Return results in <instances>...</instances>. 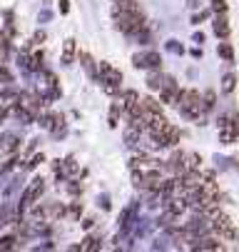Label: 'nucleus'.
Here are the masks:
<instances>
[{
	"instance_id": "obj_1",
	"label": "nucleus",
	"mask_w": 239,
	"mask_h": 252,
	"mask_svg": "<svg viewBox=\"0 0 239 252\" xmlns=\"http://www.w3.org/2000/svg\"><path fill=\"white\" fill-rule=\"evenodd\" d=\"M219 137H222V142H227V145L239 137V120H237V115L219 118Z\"/></svg>"
},
{
	"instance_id": "obj_2",
	"label": "nucleus",
	"mask_w": 239,
	"mask_h": 252,
	"mask_svg": "<svg viewBox=\"0 0 239 252\" xmlns=\"http://www.w3.org/2000/svg\"><path fill=\"white\" fill-rule=\"evenodd\" d=\"M134 67H147V70H159L162 67V58L155 50H145V53H134L132 55Z\"/></svg>"
},
{
	"instance_id": "obj_3",
	"label": "nucleus",
	"mask_w": 239,
	"mask_h": 252,
	"mask_svg": "<svg viewBox=\"0 0 239 252\" xmlns=\"http://www.w3.org/2000/svg\"><path fill=\"white\" fill-rule=\"evenodd\" d=\"M155 142H157V148H177L180 145V130L175 125H169Z\"/></svg>"
},
{
	"instance_id": "obj_4",
	"label": "nucleus",
	"mask_w": 239,
	"mask_h": 252,
	"mask_svg": "<svg viewBox=\"0 0 239 252\" xmlns=\"http://www.w3.org/2000/svg\"><path fill=\"white\" fill-rule=\"evenodd\" d=\"M229 32H232V28H229L227 13H224V15H217V18H214V35H217L219 40H227Z\"/></svg>"
},
{
	"instance_id": "obj_5",
	"label": "nucleus",
	"mask_w": 239,
	"mask_h": 252,
	"mask_svg": "<svg viewBox=\"0 0 239 252\" xmlns=\"http://www.w3.org/2000/svg\"><path fill=\"white\" fill-rule=\"evenodd\" d=\"M137 102H140V93H137V90H125V93H122V110H125V113H130Z\"/></svg>"
},
{
	"instance_id": "obj_6",
	"label": "nucleus",
	"mask_w": 239,
	"mask_h": 252,
	"mask_svg": "<svg viewBox=\"0 0 239 252\" xmlns=\"http://www.w3.org/2000/svg\"><path fill=\"white\" fill-rule=\"evenodd\" d=\"M182 167H185V170H199V167H202V158H199V153H185Z\"/></svg>"
},
{
	"instance_id": "obj_7",
	"label": "nucleus",
	"mask_w": 239,
	"mask_h": 252,
	"mask_svg": "<svg viewBox=\"0 0 239 252\" xmlns=\"http://www.w3.org/2000/svg\"><path fill=\"white\" fill-rule=\"evenodd\" d=\"M142 105H145V113L147 115H155V113H162V105H159V100H155V97H142Z\"/></svg>"
},
{
	"instance_id": "obj_8",
	"label": "nucleus",
	"mask_w": 239,
	"mask_h": 252,
	"mask_svg": "<svg viewBox=\"0 0 239 252\" xmlns=\"http://www.w3.org/2000/svg\"><path fill=\"white\" fill-rule=\"evenodd\" d=\"M202 105H204V110H212V107L217 105V93L214 90H204L202 93Z\"/></svg>"
},
{
	"instance_id": "obj_9",
	"label": "nucleus",
	"mask_w": 239,
	"mask_h": 252,
	"mask_svg": "<svg viewBox=\"0 0 239 252\" xmlns=\"http://www.w3.org/2000/svg\"><path fill=\"white\" fill-rule=\"evenodd\" d=\"M73 53H75V40H67L65 43V50H62V65H70Z\"/></svg>"
},
{
	"instance_id": "obj_10",
	"label": "nucleus",
	"mask_w": 239,
	"mask_h": 252,
	"mask_svg": "<svg viewBox=\"0 0 239 252\" xmlns=\"http://www.w3.org/2000/svg\"><path fill=\"white\" fill-rule=\"evenodd\" d=\"M217 53H219V58H224V60H234V50H232V45L229 43H219V48H217Z\"/></svg>"
},
{
	"instance_id": "obj_11",
	"label": "nucleus",
	"mask_w": 239,
	"mask_h": 252,
	"mask_svg": "<svg viewBox=\"0 0 239 252\" xmlns=\"http://www.w3.org/2000/svg\"><path fill=\"white\" fill-rule=\"evenodd\" d=\"M10 55V40L8 38H0V63H5Z\"/></svg>"
},
{
	"instance_id": "obj_12",
	"label": "nucleus",
	"mask_w": 239,
	"mask_h": 252,
	"mask_svg": "<svg viewBox=\"0 0 239 252\" xmlns=\"http://www.w3.org/2000/svg\"><path fill=\"white\" fill-rule=\"evenodd\" d=\"M137 137H140V130H134V127L130 125V127H127V132H125L127 145H137Z\"/></svg>"
},
{
	"instance_id": "obj_13",
	"label": "nucleus",
	"mask_w": 239,
	"mask_h": 252,
	"mask_svg": "<svg viewBox=\"0 0 239 252\" xmlns=\"http://www.w3.org/2000/svg\"><path fill=\"white\" fill-rule=\"evenodd\" d=\"M234 85H237V78H234L232 73H227V75H224V80H222V90H224V93H232V90H234Z\"/></svg>"
},
{
	"instance_id": "obj_14",
	"label": "nucleus",
	"mask_w": 239,
	"mask_h": 252,
	"mask_svg": "<svg viewBox=\"0 0 239 252\" xmlns=\"http://www.w3.org/2000/svg\"><path fill=\"white\" fill-rule=\"evenodd\" d=\"M15 247V235H3L0 237V250H13Z\"/></svg>"
},
{
	"instance_id": "obj_15",
	"label": "nucleus",
	"mask_w": 239,
	"mask_h": 252,
	"mask_svg": "<svg viewBox=\"0 0 239 252\" xmlns=\"http://www.w3.org/2000/svg\"><path fill=\"white\" fill-rule=\"evenodd\" d=\"M147 85H150L152 90H159V88L164 85V78H162V75H152V78L147 80Z\"/></svg>"
},
{
	"instance_id": "obj_16",
	"label": "nucleus",
	"mask_w": 239,
	"mask_h": 252,
	"mask_svg": "<svg viewBox=\"0 0 239 252\" xmlns=\"http://www.w3.org/2000/svg\"><path fill=\"white\" fill-rule=\"evenodd\" d=\"M212 10L217 15H224L227 13V3H224V0H212Z\"/></svg>"
},
{
	"instance_id": "obj_17",
	"label": "nucleus",
	"mask_w": 239,
	"mask_h": 252,
	"mask_svg": "<svg viewBox=\"0 0 239 252\" xmlns=\"http://www.w3.org/2000/svg\"><path fill=\"white\" fill-rule=\"evenodd\" d=\"M80 250H100L95 237H85V245H80Z\"/></svg>"
},
{
	"instance_id": "obj_18",
	"label": "nucleus",
	"mask_w": 239,
	"mask_h": 252,
	"mask_svg": "<svg viewBox=\"0 0 239 252\" xmlns=\"http://www.w3.org/2000/svg\"><path fill=\"white\" fill-rule=\"evenodd\" d=\"M0 83H13V75H10V70H5V67H0Z\"/></svg>"
},
{
	"instance_id": "obj_19",
	"label": "nucleus",
	"mask_w": 239,
	"mask_h": 252,
	"mask_svg": "<svg viewBox=\"0 0 239 252\" xmlns=\"http://www.w3.org/2000/svg\"><path fill=\"white\" fill-rule=\"evenodd\" d=\"M5 148H8V153L18 148V137H15V135H8V137H5Z\"/></svg>"
},
{
	"instance_id": "obj_20",
	"label": "nucleus",
	"mask_w": 239,
	"mask_h": 252,
	"mask_svg": "<svg viewBox=\"0 0 239 252\" xmlns=\"http://www.w3.org/2000/svg\"><path fill=\"white\" fill-rule=\"evenodd\" d=\"M115 5H120V8H134L137 5V0H112Z\"/></svg>"
},
{
	"instance_id": "obj_21",
	"label": "nucleus",
	"mask_w": 239,
	"mask_h": 252,
	"mask_svg": "<svg viewBox=\"0 0 239 252\" xmlns=\"http://www.w3.org/2000/svg\"><path fill=\"white\" fill-rule=\"evenodd\" d=\"M43 160H45V158H43V155H35V158H32V160H30V162H27V165H25V167H27V170H32V167H38V165H40V162H43Z\"/></svg>"
},
{
	"instance_id": "obj_22",
	"label": "nucleus",
	"mask_w": 239,
	"mask_h": 252,
	"mask_svg": "<svg viewBox=\"0 0 239 252\" xmlns=\"http://www.w3.org/2000/svg\"><path fill=\"white\" fill-rule=\"evenodd\" d=\"M32 43H38V45H40V43H45V32H43V30H38L35 35H32Z\"/></svg>"
},
{
	"instance_id": "obj_23",
	"label": "nucleus",
	"mask_w": 239,
	"mask_h": 252,
	"mask_svg": "<svg viewBox=\"0 0 239 252\" xmlns=\"http://www.w3.org/2000/svg\"><path fill=\"white\" fill-rule=\"evenodd\" d=\"M60 13H70V0H60Z\"/></svg>"
},
{
	"instance_id": "obj_24",
	"label": "nucleus",
	"mask_w": 239,
	"mask_h": 252,
	"mask_svg": "<svg viewBox=\"0 0 239 252\" xmlns=\"http://www.w3.org/2000/svg\"><path fill=\"white\" fill-rule=\"evenodd\" d=\"M204 18H210V13H197V15L192 18V23H202Z\"/></svg>"
},
{
	"instance_id": "obj_25",
	"label": "nucleus",
	"mask_w": 239,
	"mask_h": 252,
	"mask_svg": "<svg viewBox=\"0 0 239 252\" xmlns=\"http://www.w3.org/2000/svg\"><path fill=\"white\" fill-rule=\"evenodd\" d=\"M92 225H95V220H92V218H87V220L82 222V227H92Z\"/></svg>"
},
{
	"instance_id": "obj_26",
	"label": "nucleus",
	"mask_w": 239,
	"mask_h": 252,
	"mask_svg": "<svg viewBox=\"0 0 239 252\" xmlns=\"http://www.w3.org/2000/svg\"><path fill=\"white\" fill-rule=\"evenodd\" d=\"M3 142H5V137H0V145H3Z\"/></svg>"
},
{
	"instance_id": "obj_27",
	"label": "nucleus",
	"mask_w": 239,
	"mask_h": 252,
	"mask_svg": "<svg viewBox=\"0 0 239 252\" xmlns=\"http://www.w3.org/2000/svg\"><path fill=\"white\" fill-rule=\"evenodd\" d=\"M0 38H5V35H3V32H0Z\"/></svg>"
}]
</instances>
